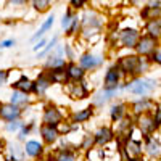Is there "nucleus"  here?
Instances as JSON below:
<instances>
[{"label": "nucleus", "mask_w": 161, "mask_h": 161, "mask_svg": "<svg viewBox=\"0 0 161 161\" xmlns=\"http://www.w3.org/2000/svg\"><path fill=\"white\" fill-rule=\"evenodd\" d=\"M156 87V82L153 79H136L130 84H127V90L134 95H148L150 92H153V89Z\"/></svg>", "instance_id": "1"}, {"label": "nucleus", "mask_w": 161, "mask_h": 161, "mask_svg": "<svg viewBox=\"0 0 161 161\" xmlns=\"http://www.w3.org/2000/svg\"><path fill=\"white\" fill-rule=\"evenodd\" d=\"M119 69H123L126 74H137L143 69V64H142V60L136 55L123 57L119 60Z\"/></svg>", "instance_id": "2"}, {"label": "nucleus", "mask_w": 161, "mask_h": 161, "mask_svg": "<svg viewBox=\"0 0 161 161\" xmlns=\"http://www.w3.org/2000/svg\"><path fill=\"white\" fill-rule=\"evenodd\" d=\"M155 47H156V39L152 36H145V37L139 39V42L136 45L139 55H152L155 52Z\"/></svg>", "instance_id": "3"}, {"label": "nucleus", "mask_w": 161, "mask_h": 161, "mask_svg": "<svg viewBox=\"0 0 161 161\" xmlns=\"http://www.w3.org/2000/svg\"><path fill=\"white\" fill-rule=\"evenodd\" d=\"M139 32L136 29H123L119 32V40L121 44H123V47H136L137 42H139Z\"/></svg>", "instance_id": "4"}, {"label": "nucleus", "mask_w": 161, "mask_h": 161, "mask_svg": "<svg viewBox=\"0 0 161 161\" xmlns=\"http://www.w3.org/2000/svg\"><path fill=\"white\" fill-rule=\"evenodd\" d=\"M21 116V111L16 105L7 103V105H0V118L5 121H15Z\"/></svg>", "instance_id": "5"}, {"label": "nucleus", "mask_w": 161, "mask_h": 161, "mask_svg": "<svg viewBox=\"0 0 161 161\" xmlns=\"http://www.w3.org/2000/svg\"><path fill=\"white\" fill-rule=\"evenodd\" d=\"M61 119H63V116H61V113L58 111V108H55V106H48V108L44 111V118H42L44 124L58 126V124L61 123Z\"/></svg>", "instance_id": "6"}, {"label": "nucleus", "mask_w": 161, "mask_h": 161, "mask_svg": "<svg viewBox=\"0 0 161 161\" xmlns=\"http://www.w3.org/2000/svg\"><path fill=\"white\" fill-rule=\"evenodd\" d=\"M119 82V68H110L105 76V89L106 90H116Z\"/></svg>", "instance_id": "7"}, {"label": "nucleus", "mask_w": 161, "mask_h": 161, "mask_svg": "<svg viewBox=\"0 0 161 161\" xmlns=\"http://www.w3.org/2000/svg\"><path fill=\"white\" fill-rule=\"evenodd\" d=\"M48 77L52 82L55 84H66L68 82V71L64 69V66H60V68H52V71H48Z\"/></svg>", "instance_id": "8"}, {"label": "nucleus", "mask_w": 161, "mask_h": 161, "mask_svg": "<svg viewBox=\"0 0 161 161\" xmlns=\"http://www.w3.org/2000/svg\"><path fill=\"white\" fill-rule=\"evenodd\" d=\"M40 134H42V139L47 143H53L60 136L57 126H50V124H44L42 127H40Z\"/></svg>", "instance_id": "9"}, {"label": "nucleus", "mask_w": 161, "mask_h": 161, "mask_svg": "<svg viewBox=\"0 0 161 161\" xmlns=\"http://www.w3.org/2000/svg\"><path fill=\"white\" fill-rule=\"evenodd\" d=\"M50 84H52V80H50V77H48V74H40L39 77H37V80L34 82V92L36 93H39V95H44V93L47 92V89L50 87Z\"/></svg>", "instance_id": "10"}, {"label": "nucleus", "mask_w": 161, "mask_h": 161, "mask_svg": "<svg viewBox=\"0 0 161 161\" xmlns=\"http://www.w3.org/2000/svg\"><path fill=\"white\" fill-rule=\"evenodd\" d=\"M103 61L102 57H95V55H89V53H86V55L80 57V66H82L84 69H93L97 68V66H100Z\"/></svg>", "instance_id": "11"}, {"label": "nucleus", "mask_w": 161, "mask_h": 161, "mask_svg": "<svg viewBox=\"0 0 161 161\" xmlns=\"http://www.w3.org/2000/svg\"><path fill=\"white\" fill-rule=\"evenodd\" d=\"M93 137H95L97 145H106L113 139V130L108 129V127H100L95 134H93Z\"/></svg>", "instance_id": "12"}, {"label": "nucleus", "mask_w": 161, "mask_h": 161, "mask_svg": "<svg viewBox=\"0 0 161 161\" xmlns=\"http://www.w3.org/2000/svg\"><path fill=\"white\" fill-rule=\"evenodd\" d=\"M68 92H69V97H73V98H86L87 97V87L82 84V82H76L74 84H71L69 86V89H68Z\"/></svg>", "instance_id": "13"}, {"label": "nucleus", "mask_w": 161, "mask_h": 161, "mask_svg": "<svg viewBox=\"0 0 161 161\" xmlns=\"http://www.w3.org/2000/svg\"><path fill=\"white\" fill-rule=\"evenodd\" d=\"M82 18H84V19H82V23H84L86 28H89V26H90V28L100 29V24H102V21H100V16L97 15L95 11H86Z\"/></svg>", "instance_id": "14"}, {"label": "nucleus", "mask_w": 161, "mask_h": 161, "mask_svg": "<svg viewBox=\"0 0 161 161\" xmlns=\"http://www.w3.org/2000/svg\"><path fill=\"white\" fill-rule=\"evenodd\" d=\"M147 31H148V36L158 39L161 36V16L159 18H152L148 23H147Z\"/></svg>", "instance_id": "15"}, {"label": "nucleus", "mask_w": 161, "mask_h": 161, "mask_svg": "<svg viewBox=\"0 0 161 161\" xmlns=\"http://www.w3.org/2000/svg\"><path fill=\"white\" fill-rule=\"evenodd\" d=\"M139 126H140V130L142 132H152L155 127H156V124H155V119L153 118H150L148 114H142L140 118H139Z\"/></svg>", "instance_id": "16"}, {"label": "nucleus", "mask_w": 161, "mask_h": 161, "mask_svg": "<svg viewBox=\"0 0 161 161\" xmlns=\"http://www.w3.org/2000/svg\"><path fill=\"white\" fill-rule=\"evenodd\" d=\"M42 143H39V142H36V140H29L28 143H26V153H28L29 156H32V158H37V156H40L42 155Z\"/></svg>", "instance_id": "17"}, {"label": "nucleus", "mask_w": 161, "mask_h": 161, "mask_svg": "<svg viewBox=\"0 0 161 161\" xmlns=\"http://www.w3.org/2000/svg\"><path fill=\"white\" fill-rule=\"evenodd\" d=\"M66 71H68V77L73 79V80H80L84 77V68L74 64V63H71L68 68H66Z\"/></svg>", "instance_id": "18"}, {"label": "nucleus", "mask_w": 161, "mask_h": 161, "mask_svg": "<svg viewBox=\"0 0 161 161\" xmlns=\"http://www.w3.org/2000/svg\"><path fill=\"white\" fill-rule=\"evenodd\" d=\"M13 87H15L16 90H21L24 93H28V92H31L34 89V82L31 79H28V77H21L19 80H16V82L13 84Z\"/></svg>", "instance_id": "19"}, {"label": "nucleus", "mask_w": 161, "mask_h": 161, "mask_svg": "<svg viewBox=\"0 0 161 161\" xmlns=\"http://www.w3.org/2000/svg\"><path fill=\"white\" fill-rule=\"evenodd\" d=\"M28 102H29V98H28V95H26L24 92H21V90H16V92H13V93H11L10 103H13V105L19 106V105H26Z\"/></svg>", "instance_id": "20"}, {"label": "nucleus", "mask_w": 161, "mask_h": 161, "mask_svg": "<svg viewBox=\"0 0 161 161\" xmlns=\"http://www.w3.org/2000/svg\"><path fill=\"white\" fill-rule=\"evenodd\" d=\"M53 19H55V18H53V15H52V16H48V18L45 19V23H44L42 26H40V29H39V31H37V32L32 36V42H34V40H37L39 37H42V36H44V34H45V32H47V31L52 28V26H53Z\"/></svg>", "instance_id": "21"}, {"label": "nucleus", "mask_w": 161, "mask_h": 161, "mask_svg": "<svg viewBox=\"0 0 161 161\" xmlns=\"http://www.w3.org/2000/svg\"><path fill=\"white\" fill-rule=\"evenodd\" d=\"M126 152H127V155L129 156H139L140 153H142V148H140V143L139 142H136V140H129L127 142V145H126Z\"/></svg>", "instance_id": "22"}, {"label": "nucleus", "mask_w": 161, "mask_h": 161, "mask_svg": "<svg viewBox=\"0 0 161 161\" xmlns=\"http://www.w3.org/2000/svg\"><path fill=\"white\" fill-rule=\"evenodd\" d=\"M52 2L53 0H32V7H34V10L42 13V11H47L50 8Z\"/></svg>", "instance_id": "23"}, {"label": "nucleus", "mask_w": 161, "mask_h": 161, "mask_svg": "<svg viewBox=\"0 0 161 161\" xmlns=\"http://www.w3.org/2000/svg\"><path fill=\"white\" fill-rule=\"evenodd\" d=\"M90 116H92V110L90 108H86V110H80V111L74 113L73 119L76 121V123H84V121H87Z\"/></svg>", "instance_id": "24"}, {"label": "nucleus", "mask_w": 161, "mask_h": 161, "mask_svg": "<svg viewBox=\"0 0 161 161\" xmlns=\"http://www.w3.org/2000/svg\"><path fill=\"white\" fill-rule=\"evenodd\" d=\"M124 113H126V106L124 105H116V106L111 108V119L113 121H119L121 118L124 116Z\"/></svg>", "instance_id": "25"}, {"label": "nucleus", "mask_w": 161, "mask_h": 161, "mask_svg": "<svg viewBox=\"0 0 161 161\" xmlns=\"http://www.w3.org/2000/svg\"><path fill=\"white\" fill-rule=\"evenodd\" d=\"M147 152H148L150 156H156L159 153V142L153 140V139H148V143H147Z\"/></svg>", "instance_id": "26"}, {"label": "nucleus", "mask_w": 161, "mask_h": 161, "mask_svg": "<svg viewBox=\"0 0 161 161\" xmlns=\"http://www.w3.org/2000/svg\"><path fill=\"white\" fill-rule=\"evenodd\" d=\"M152 102L150 100H142V102H137L134 103V110H136L137 113H142V111H147L148 108H152Z\"/></svg>", "instance_id": "27"}, {"label": "nucleus", "mask_w": 161, "mask_h": 161, "mask_svg": "<svg viewBox=\"0 0 161 161\" xmlns=\"http://www.w3.org/2000/svg\"><path fill=\"white\" fill-rule=\"evenodd\" d=\"M60 66H64V58L61 57H50L47 61V68H60Z\"/></svg>", "instance_id": "28"}, {"label": "nucleus", "mask_w": 161, "mask_h": 161, "mask_svg": "<svg viewBox=\"0 0 161 161\" xmlns=\"http://www.w3.org/2000/svg\"><path fill=\"white\" fill-rule=\"evenodd\" d=\"M57 161H76V155L73 152H68V150H63L60 152Z\"/></svg>", "instance_id": "29"}, {"label": "nucleus", "mask_w": 161, "mask_h": 161, "mask_svg": "<svg viewBox=\"0 0 161 161\" xmlns=\"http://www.w3.org/2000/svg\"><path fill=\"white\" fill-rule=\"evenodd\" d=\"M73 11L68 8V10H66V13H64V15H63V19H61V26H63V28L64 29H68L69 28V24H71V21H73Z\"/></svg>", "instance_id": "30"}, {"label": "nucleus", "mask_w": 161, "mask_h": 161, "mask_svg": "<svg viewBox=\"0 0 161 161\" xmlns=\"http://www.w3.org/2000/svg\"><path fill=\"white\" fill-rule=\"evenodd\" d=\"M79 24H80V21H79V18H77V16L74 15V16H73V21H71V24H69V28L66 29V31H68V34H69V36H71V34H74V32L77 31Z\"/></svg>", "instance_id": "31"}, {"label": "nucleus", "mask_w": 161, "mask_h": 161, "mask_svg": "<svg viewBox=\"0 0 161 161\" xmlns=\"http://www.w3.org/2000/svg\"><path fill=\"white\" fill-rule=\"evenodd\" d=\"M19 127H23V123H19L18 119H15V121H10V124L7 126V129L11 132V130H16V129H19Z\"/></svg>", "instance_id": "32"}, {"label": "nucleus", "mask_w": 161, "mask_h": 161, "mask_svg": "<svg viewBox=\"0 0 161 161\" xmlns=\"http://www.w3.org/2000/svg\"><path fill=\"white\" fill-rule=\"evenodd\" d=\"M93 142H95V137L86 136V137H84V142H82V145H80V147H82V148H90Z\"/></svg>", "instance_id": "33"}, {"label": "nucleus", "mask_w": 161, "mask_h": 161, "mask_svg": "<svg viewBox=\"0 0 161 161\" xmlns=\"http://www.w3.org/2000/svg\"><path fill=\"white\" fill-rule=\"evenodd\" d=\"M57 40H58L57 37H53V39H52V42L48 44V47H47V48H44V52H42V53H39V57H44V55H47V53L50 52V48H53V47H55ZM39 57H37V58H39Z\"/></svg>", "instance_id": "34"}, {"label": "nucleus", "mask_w": 161, "mask_h": 161, "mask_svg": "<svg viewBox=\"0 0 161 161\" xmlns=\"http://www.w3.org/2000/svg\"><path fill=\"white\" fill-rule=\"evenodd\" d=\"M69 3H71V7L73 8H82L86 3H87V0H69Z\"/></svg>", "instance_id": "35"}, {"label": "nucleus", "mask_w": 161, "mask_h": 161, "mask_svg": "<svg viewBox=\"0 0 161 161\" xmlns=\"http://www.w3.org/2000/svg\"><path fill=\"white\" fill-rule=\"evenodd\" d=\"M152 60L156 61L158 64H161V50H156V52L152 53Z\"/></svg>", "instance_id": "36"}, {"label": "nucleus", "mask_w": 161, "mask_h": 161, "mask_svg": "<svg viewBox=\"0 0 161 161\" xmlns=\"http://www.w3.org/2000/svg\"><path fill=\"white\" fill-rule=\"evenodd\" d=\"M155 124H156V127L161 124V108L156 110V114H155Z\"/></svg>", "instance_id": "37"}, {"label": "nucleus", "mask_w": 161, "mask_h": 161, "mask_svg": "<svg viewBox=\"0 0 161 161\" xmlns=\"http://www.w3.org/2000/svg\"><path fill=\"white\" fill-rule=\"evenodd\" d=\"M11 45H15V40H3V42L0 44V47H2V48H8Z\"/></svg>", "instance_id": "38"}, {"label": "nucleus", "mask_w": 161, "mask_h": 161, "mask_svg": "<svg viewBox=\"0 0 161 161\" xmlns=\"http://www.w3.org/2000/svg\"><path fill=\"white\" fill-rule=\"evenodd\" d=\"M7 77H8V73H7V71H0V86L5 84Z\"/></svg>", "instance_id": "39"}, {"label": "nucleus", "mask_w": 161, "mask_h": 161, "mask_svg": "<svg viewBox=\"0 0 161 161\" xmlns=\"http://www.w3.org/2000/svg\"><path fill=\"white\" fill-rule=\"evenodd\" d=\"M129 3L134 5V7H142L145 3V0H129Z\"/></svg>", "instance_id": "40"}, {"label": "nucleus", "mask_w": 161, "mask_h": 161, "mask_svg": "<svg viewBox=\"0 0 161 161\" xmlns=\"http://www.w3.org/2000/svg\"><path fill=\"white\" fill-rule=\"evenodd\" d=\"M28 134H29V127H23V130L19 132V139L23 140V139H24L26 136H28Z\"/></svg>", "instance_id": "41"}, {"label": "nucleus", "mask_w": 161, "mask_h": 161, "mask_svg": "<svg viewBox=\"0 0 161 161\" xmlns=\"http://www.w3.org/2000/svg\"><path fill=\"white\" fill-rule=\"evenodd\" d=\"M26 2H28V0H10L11 5H26Z\"/></svg>", "instance_id": "42"}, {"label": "nucleus", "mask_w": 161, "mask_h": 161, "mask_svg": "<svg viewBox=\"0 0 161 161\" xmlns=\"http://www.w3.org/2000/svg\"><path fill=\"white\" fill-rule=\"evenodd\" d=\"M47 42H45V40H40V42L37 44V45H34V50H39V48H42L44 45H45Z\"/></svg>", "instance_id": "43"}, {"label": "nucleus", "mask_w": 161, "mask_h": 161, "mask_svg": "<svg viewBox=\"0 0 161 161\" xmlns=\"http://www.w3.org/2000/svg\"><path fill=\"white\" fill-rule=\"evenodd\" d=\"M130 161H142V159H140V158H137V156H136V158H132V159H130Z\"/></svg>", "instance_id": "44"}, {"label": "nucleus", "mask_w": 161, "mask_h": 161, "mask_svg": "<svg viewBox=\"0 0 161 161\" xmlns=\"http://www.w3.org/2000/svg\"><path fill=\"white\" fill-rule=\"evenodd\" d=\"M42 161H52V159H42Z\"/></svg>", "instance_id": "45"}, {"label": "nucleus", "mask_w": 161, "mask_h": 161, "mask_svg": "<svg viewBox=\"0 0 161 161\" xmlns=\"http://www.w3.org/2000/svg\"><path fill=\"white\" fill-rule=\"evenodd\" d=\"M159 161H161V159H159Z\"/></svg>", "instance_id": "46"}]
</instances>
